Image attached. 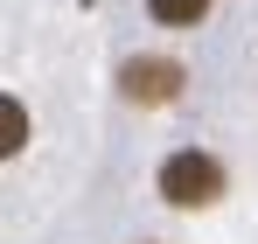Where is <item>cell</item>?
<instances>
[{
	"mask_svg": "<svg viewBox=\"0 0 258 244\" xmlns=\"http://www.w3.org/2000/svg\"><path fill=\"white\" fill-rule=\"evenodd\" d=\"M161 196H168L174 209H203L223 196V161L216 154H203V147H181V154H168L161 161Z\"/></svg>",
	"mask_w": 258,
	"mask_h": 244,
	"instance_id": "1",
	"label": "cell"
},
{
	"mask_svg": "<svg viewBox=\"0 0 258 244\" xmlns=\"http://www.w3.org/2000/svg\"><path fill=\"white\" fill-rule=\"evenodd\" d=\"M147 14H154L161 28H196V21L210 14V0H147Z\"/></svg>",
	"mask_w": 258,
	"mask_h": 244,
	"instance_id": "4",
	"label": "cell"
},
{
	"mask_svg": "<svg viewBox=\"0 0 258 244\" xmlns=\"http://www.w3.org/2000/svg\"><path fill=\"white\" fill-rule=\"evenodd\" d=\"M21 147H28V112H21V105L0 91V161H14Z\"/></svg>",
	"mask_w": 258,
	"mask_h": 244,
	"instance_id": "3",
	"label": "cell"
},
{
	"mask_svg": "<svg viewBox=\"0 0 258 244\" xmlns=\"http://www.w3.org/2000/svg\"><path fill=\"white\" fill-rule=\"evenodd\" d=\"M119 91H126L133 105H168L174 91H181V63H168V56H133L126 70H119Z\"/></svg>",
	"mask_w": 258,
	"mask_h": 244,
	"instance_id": "2",
	"label": "cell"
}]
</instances>
